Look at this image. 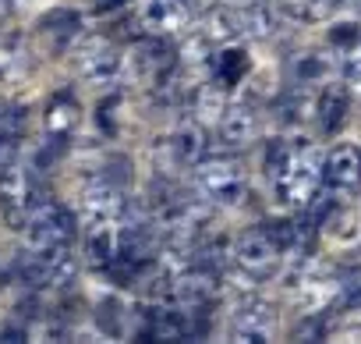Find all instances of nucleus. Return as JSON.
<instances>
[{"label":"nucleus","instance_id":"1","mask_svg":"<svg viewBox=\"0 0 361 344\" xmlns=\"http://www.w3.org/2000/svg\"><path fill=\"white\" fill-rule=\"evenodd\" d=\"M322 185H326L322 182V153L312 142H294V156H290L287 170L280 174V182L273 185L276 199L290 213H301V210L312 206V199L319 196Z\"/></svg>","mask_w":361,"mask_h":344},{"label":"nucleus","instance_id":"2","mask_svg":"<svg viewBox=\"0 0 361 344\" xmlns=\"http://www.w3.org/2000/svg\"><path fill=\"white\" fill-rule=\"evenodd\" d=\"M75 213L57 206V203H39L25 224V252L29 256H39V259H54L61 252L71 249L75 242Z\"/></svg>","mask_w":361,"mask_h":344},{"label":"nucleus","instance_id":"3","mask_svg":"<svg viewBox=\"0 0 361 344\" xmlns=\"http://www.w3.org/2000/svg\"><path fill=\"white\" fill-rule=\"evenodd\" d=\"M283 238L276 231V224H255L245 227L234 242V263L248 280H269L280 270L283 259Z\"/></svg>","mask_w":361,"mask_h":344},{"label":"nucleus","instance_id":"4","mask_svg":"<svg viewBox=\"0 0 361 344\" xmlns=\"http://www.w3.org/2000/svg\"><path fill=\"white\" fill-rule=\"evenodd\" d=\"M39 189H36V178L32 170L18 160L0 167V213H4V224L11 227H25L32 210L39 206Z\"/></svg>","mask_w":361,"mask_h":344},{"label":"nucleus","instance_id":"5","mask_svg":"<svg viewBox=\"0 0 361 344\" xmlns=\"http://www.w3.org/2000/svg\"><path fill=\"white\" fill-rule=\"evenodd\" d=\"M195 189L213 203H234L245 196V170L234 156H206L195 163Z\"/></svg>","mask_w":361,"mask_h":344},{"label":"nucleus","instance_id":"6","mask_svg":"<svg viewBox=\"0 0 361 344\" xmlns=\"http://www.w3.org/2000/svg\"><path fill=\"white\" fill-rule=\"evenodd\" d=\"M71 61H75V71L89 85H110L121 75V50L110 40H103V36L78 40L71 47Z\"/></svg>","mask_w":361,"mask_h":344},{"label":"nucleus","instance_id":"7","mask_svg":"<svg viewBox=\"0 0 361 344\" xmlns=\"http://www.w3.org/2000/svg\"><path fill=\"white\" fill-rule=\"evenodd\" d=\"M124 210H128L124 185L110 174V170L96 174L82 189V213H85V220H124Z\"/></svg>","mask_w":361,"mask_h":344},{"label":"nucleus","instance_id":"8","mask_svg":"<svg viewBox=\"0 0 361 344\" xmlns=\"http://www.w3.org/2000/svg\"><path fill=\"white\" fill-rule=\"evenodd\" d=\"M78 40H82V15L71 11V8H54V11H47V15L36 22V43H39L50 57L68 54Z\"/></svg>","mask_w":361,"mask_h":344},{"label":"nucleus","instance_id":"9","mask_svg":"<svg viewBox=\"0 0 361 344\" xmlns=\"http://www.w3.org/2000/svg\"><path fill=\"white\" fill-rule=\"evenodd\" d=\"M322 182L333 192H354V189H361V146L336 142L322 156Z\"/></svg>","mask_w":361,"mask_h":344},{"label":"nucleus","instance_id":"10","mask_svg":"<svg viewBox=\"0 0 361 344\" xmlns=\"http://www.w3.org/2000/svg\"><path fill=\"white\" fill-rule=\"evenodd\" d=\"M206 128H209V124L199 121L195 114L180 121V124L170 131V138H166V153H170V160L180 163V167H195V163H202V160H206V149H209V131H206Z\"/></svg>","mask_w":361,"mask_h":344},{"label":"nucleus","instance_id":"11","mask_svg":"<svg viewBox=\"0 0 361 344\" xmlns=\"http://www.w3.org/2000/svg\"><path fill=\"white\" fill-rule=\"evenodd\" d=\"M85 263L96 270H106L121 259V220H85Z\"/></svg>","mask_w":361,"mask_h":344},{"label":"nucleus","instance_id":"12","mask_svg":"<svg viewBox=\"0 0 361 344\" xmlns=\"http://www.w3.org/2000/svg\"><path fill=\"white\" fill-rule=\"evenodd\" d=\"M192 15L195 11L188 0H145L138 11V22H142V29H149L156 36H170L177 29H185Z\"/></svg>","mask_w":361,"mask_h":344},{"label":"nucleus","instance_id":"13","mask_svg":"<svg viewBox=\"0 0 361 344\" xmlns=\"http://www.w3.org/2000/svg\"><path fill=\"white\" fill-rule=\"evenodd\" d=\"M259 110L252 103H234L227 107L224 121L216 124V135H220V146L224 149H245L259 138Z\"/></svg>","mask_w":361,"mask_h":344},{"label":"nucleus","instance_id":"14","mask_svg":"<svg viewBox=\"0 0 361 344\" xmlns=\"http://www.w3.org/2000/svg\"><path fill=\"white\" fill-rule=\"evenodd\" d=\"M269 326H273V305L248 295L238 312H234V340H269Z\"/></svg>","mask_w":361,"mask_h":344},{"label":"nucleus","instance_id":"15","mask_svg":"<svg viewBox=\"0 0 361 344\" xmlns=\"http://www.w3.org/2000/svg\"><path fill=\"white\" fill-rule=\"evenodd\" d=\"M82 124V107L71 93H54L47 110H43V128L47 135H57V138H68L75 128Z\"/></svg>","mask_w":361,"mask_h":344},{"label":"nucleus","instance_id":"16","mask_svg":"<svg viewBox=\"0 0 361 344\" xmlns=\"http://www.w3.org/2000/svg\"><path fill=\"white\" fill-rule=\"evenodd\" d=\"M199 32H202L213 47H227V43L241 40V18H238V11L213 4V8H206V11L199 15Z\"/></svg>","mask_w":361,"mask_h":344},{"label":"nucleus","instance_id":"17","mask_svg":"<svg viewBox=\"0 0 361 344\" xmlns=\"http://www.w3.org/2000/svg\"><path fill=\"white\" fill-rule=\"evenodd\" d=\"M238 18H241V36H248V40H273L276 29H280L283 11L269 8L266 0H248V4L238 11Z\"/></svg>","mask_w":361,"mask_h":344},{"label":"nucleus","instance_id":"18","mask_svg":"<svg viewBox=\"0 0 361 344\" xmlns=\"http://www.w3.org/2000/svg\"><path fill=\"white\" fill-rule=\"evenodd\" d=\"M29 68H32L29 43L18 32H4L0 36V82H22Z\"/></svg>","mask_w":361,"mask_h":344},{"label":"nucleus","instance_id":"19","mask_svg":"<svg viewBox=\"0 0 361 344\" xmlns=\"http://www.w3.org/2000/svg\"><path fill=\"white\" fill-rule=\"evenodd\" d=\"M209 71H213V78H216L220 85H238V82L252 71V57H248L245 47L227 43V47H216V50H213Z\"/></svg>","mask_w":361,"mask_h":344},{"label":"nucleus","instance_id":"20","mask_svg":"<svg viewBox=\"0 0 361 344\" xmlns=\"http://www.w3.org/2000/svg\"><path fill=\"white\" fill-rule=\"evenodd\" d=\"M290 71L298 75V82H301V85H312V82L329 78V75L336 71V61H333V54H329V50H301V54L294 57Z\"/></svg>","mask_w":361,"mask_h":344},{"label":"nucleus","instance_id":"21","mask_svg":"<svg viewBox=\"0 0 361 344\" xmlns=\"http://www.w3.org/2000/svg\"><path fill=\"white\" fill-rule=\"evenodd\" d=\"M347 93L343 89H322V96L315 100V124H319V131H326V135H333L340 124H343V117H347Z\"/></svg>","mask_w":361,"mask_h":344},{"label":"nucleus","instance_id":"22","mask_svg":"<svg viewBox=\"0 0 361 344\" xmlns=\"http://www.w3.org/2000/svg\"><path fill=\"white\" fill-rule=\"evenodd\" d=\"M224 89H227V85H220L216 78H209V82H206V85H202L199 93H195L199 100H195L192 114H195L199 121H206L209 128H216V124L224 121V114H227V103H224Z\"/></svg>","mask_w":361,"mask_h":344},{"label":"nucleus","instance_id":"23","mask_svg":"<svg viewBox=\"0 0 361 344\" xmlns=\"http://www.w3.org/2000/svg\"><path fill=\"white\" fill-rule=\"evenodd\" d=\"M340 8V0H280V11L298 18V22H322Z\"/></svg>","mask_w":361,"mask_h":344},{"label":"nucleus","instance_id":"24","mask_svg":"<svg viewBox=\"0 0 361 344\" xmlns=\"http://www.w3.org/2000/svg\"><path fill=\"white\" fill-rule=\"evenodd\" d=\"M290 156H294V142H290V138H273V142L266 146V178H269L273 185L280 182V174L287 170Z\"/></svg>","mask_w":361,"mask_h":344},{"label":"nucleus","instance_id":"25","mask_svg":"<svg viewBox=\"0 0 361 344\" xmlns=\"http://www.w3.org/2000/svg\"><path fill=\"white\" fill-rule=\"evenodd\" d=\"M340 68H343L347 93L361 100V36H357L350 47H343V61H340Z\"/></svg>","mask_w":361,"mask_h":344},{"label":"nucleus","instance_id":"26","mask_svg":"<svg viewBox=\"0 0 361 344\" xmlns=\"http://www.w3.org/2000/svg\"><path fill=\"white\" fill-rule=\"evenodd\" d=\"M22 124H25V110L18 103L0 100V142H18Z\"/></svg>","mask_w":361,"mask_h":344},{"label":"nucleus","instance_id":"27","mask_svg":"<svg viewBox=\"0 0 361 344\" xmlns=\"http://www.w3.org/2000/svg\"><path fill=\"white\" fill-rule=\"evenodd\" d=\"M329 323V312H312L308 319H301V330H294V340H319V337H326V326Z\"/></svg>","mask_w":361,"mask_h":344},{"label":"nucleus","instance_id":"28","mask_svg":"<svg viewBox=\"0 0 361 344\" xmlns=\"http://www.w3.org/2000/svg\"><path fill=\"white\" fill-rule=\"evenodd\" d=\"M114 110H117V100H110V96H106V100H103V107H99V128H103L106 135H114V131H117V114H114Z\"/></svg>","mask_w":361,"mask_h":344},{"label":"nucleus","instance_id":"29","mask_svg":"<svg viewBox=\"0 0 361 344\" xmlns=\"http://www.w3.org/2000/svg\"><path fill=\"white\" fill-rule=\"evenodd\" d=\"M128 0H96V8L99 11H117V8H124Z\"/></svg>","mask_w":361,"mask_h":344},{"label":"nucleus","instance_id":"30","mask_svg":"<svg viewBox=\"0 0 361 344\" xmlns=\"http://www.w3.org/2000/svg\"><path fill=\"white\" fill-rule=\"evenodd\" d=\"M11 4H15V0H0V22L11 15Z\"/></svg>","mask_w":361,"mask_h":344},{"label":"nucleus","instance_id":"31","mask_svg":"<svg viewBox=\"0 0 361 344\" xmlns=\"http://www.w3.org/2000/svg\"><path fill=\"white\" fill-rule=\"evenodd\" d=\"M15 4H25V0H15Z\"/></svg>","mask_w":361,"mask_h":344},{"label":"nucleus","instance_id":"32","mask_svg":"<svg viewBox=\"0 0 361 344\" xmlns=\"http://www.w3.org/2000/svg\"><path fill=\"white\" fill-rule=\"evenodd\" d=\"M357 4H361V0H357Z\"/></svg>","mask_w":361,"mask_h":344}]
</instances>
